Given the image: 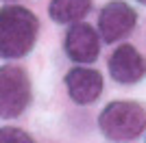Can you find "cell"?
Returning a JSON list of instances; mask_svg holds the SVG:
<instances>
[{
    "instance_id": "cell-1",
    "label": "cell",
    "mask_w": 146,
    "mask_h": 143,
    "mask_svg": "<svg viewBox=\"0 0 146 143\" xmlns=\"http://www.w3.org/2000/svg\"><path fill=\"white\" fill-rule=\"evenodd\" d=\"M39 20L22 5L0 7V59H22L33 50Z\"/></svg>"
},
{
    "instance_id": "cell-2",
    "label": "cell",
    "mask_w": 146,
    "mask_h": 143,
    "mask_svg": "<svg viewBox=\"0 0 146 143\" xmlns=\"http://www.w3.org/2000/svg\"><path fill=\"white\" fill-rule=\"evenodd\" d=\"M98 128L109 141H133L146 130V108L140 102H111L103 108V113L98 117Z\"/></svg>"
},
{
    "instance_id": "cell-3",
    "label": "cell",
    "mask_w": 146,
    "mask_h": 143,
    "mask_svg": "<svg viewBox=\"0 0 146 143\" xmlns=\"http://www.w3.org/2000/svg\"><path fill=\"white\" fill-rule=\"evenodd\" d=\"M31 78L24 67L2 65L0 67V117L15 119L31 104Z\"/></svg>"
},
{
    "instance_id": "cell-4",
    "label": "cell",
    "mask_w": 146,
    "mask_h": 143,
    "mask_svg": "<svg viewBox=\"0 0 146 143\" xmlns=\"http://www.w3.org/2000/svg\"><path fill=\"white\" fill-rule=\"evenodd\" d=\"M137 24V13L124 0H111L100 9L98 15V35L103 41L113 43L131 35V30Z\"/></svg>"
},
{
    "instance_id": "cell-5",
    "label": "cell",
    "mask_w": 146,
    "mask_h": 143,
    "mask_svg": "<svg viewBox=\"0 0 146 143\" xmlns=\"http://www.w3.org/2000/svg\"><path fill=\"white\" fill-rule=\"evenodd\" d=\"M63 48H66L68 59L74 63H79V65L94 63L98 59V52H100V39H98L96 28L85 22L72 24L70 30L66 33Z\"/></svg>"
},
{
    "instance_id": "cell-6",
    "label": "cell",
    "mask_w": 146,
    "mask_h": 143,
    "mask_svg": "<svg viewBox=\"0 0 146 143\" xmlns=\"http://www.w3.org/2000/svg\"><path fill=\"white\" fill-rule=\"evenodd\" d=\"M109 74L120 85H133L146 76V59L131 43H122L109 56Z\"/></svg>"
},
{
    "instance_id": "cell-7",
    "label": "cell",
    "mask_w": 146,
    "mask_h": 143,
    "mask_svg": "<svg viewBox=\"0 0 146 143\" xmlns=\"http://www.w3.org/2000/svg\"><path fill=\"white\" fill-rule=\"evenodd\" d=\"M66 89L76 104H92L103 93V76L92 67H74L66 74Z\"/></svg>"
},
{
    "instance_id": "cell-8",
    "label": "cell",
    "mask_w": 146,
    "mask_h": 143,
    "mask_svg": "<svg viewBox=\"0 0 146 143\" xmlns=\"http://www.w3.org/2000/svg\"><path fill=\"white\" fill-rule=\"evenodd\" d=\"M92 9V0H50L48 15L57 24H79Z\"/></svg>"
},
{
    "instance_id": "cell-9",
    "label": "cell",
    "mask_w": 146,
    "mask_h": 143,
    "mask_svg": "<svg viewBox=\"0 0 146 143\" xmlns=\"http://www.w3.org/2000/svg\"><path fill=\"white\" fill-rule=\"evenodd\" d=\"M0 143H35V139L22 128L5 126V128H0Z\"/></svg>"
},
{
    "instance_id": "cell-10",
    "label": "cell",
    "mask_w": 146,
    "mask_h": 143,
    "mask_svg": "<svg viewBox=\"0 0 146 143\" xmlns=\"http://www.w3.org/2000/svg\"><path fill=\"white\" fill-rule=\"evenodd\" d=\"M0 2H5V5H13L15 0H0Z\"/></svg>"
},
{
    "instance_id": "cell-11",
    "label": "cell",
    "mask_w": 146,
    "mask_h": 143,
    "mask_svg": "<svg viewBox=\"0 0 146 143\" xmlns=\"http://www.w3.org/2000/svg\"><path fill=\"white\" fill-rule=\"evenodd\" d=\"M137 2H140V5H146V0H137Z\"/></svg>"
}]
</instances>
